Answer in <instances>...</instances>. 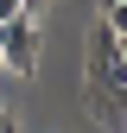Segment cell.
Instances as JSON below:
<instances>
[{
    "label": "cell",
    "instance_id": "5b68a950",
    "mask_svg": "<svg viewBox=\"0 0 127 133\" xmlns=\"http://www.w3.org/2000/svg\"><path fill=\"white\" fill-rule=\"evenodd\" d=\"M121 133H127V127H121Z\"/></svg>",
    "mask_w": 127,
    "mask_h": 133
},
{
    "label": "cell",
    "instance_id": "3957f363",
    "mask_svg": "<svg viewBox=\"0 0 127 133\" xmlns=\"http://www.w3.org/2000/svg\"><path fill=\"white\" fill-rule=\"evenodd\" d=\"M19 13H32L26 0H0V25H7V19H19Z\"/></svg>",
    "mask_w": 127,
    "mask_h": 133
},
{
    "label": "cell",
    "instance_id": "6da1fadb",
    "mask_svg": "<svg viewBox=\"0 0 127 133\" xmlns=\"http://www.w3.org/2000/svg\"><path fill=\"white\" fill-rule=\"evenodd\" d=\"M83 102H89V114L102 127H127V63H121V51H115V32L108 25H95L89 32V70H83Z\"/></svg>",
    "mask_w": 127,
    "mask_h": 133
},
{
    "label": "cell",
    "instance_id": "7a4b0ae2",
    "mask_svg": "<svg viewBox=\"0 0 127 133\" xmlns=\"http://www.w3.org/2000/svg\"><path fill=\"white\" fill-rule=\"evenodd\" d=\"M38 51H45V38H38V13H19V19L0 25V70H13V76H38Z\"/></svg>",
    "mask_w": 127,
    "mask_h": 133
},
{
    "label": "cell",
    "instance_id": "277c9868",
    "mask_svg": "<svg viewBox=\"0 0 127 133\" xmlns=\"http://www.w3.org/2000/svg\"><path fill=\"white\" fill-rule=\"evenodd\" d=\"M0 133H19V121H13V114H0Z\"/></svg>",
    "mask_w": 127,
    "mask_h": 133
}]
</instances>
